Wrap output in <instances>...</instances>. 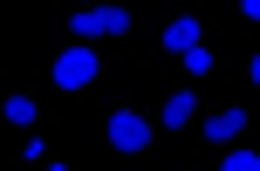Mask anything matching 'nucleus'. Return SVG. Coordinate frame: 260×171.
Here are the masks:
<instances>
[{"label": "nucleus", "mask_w": 260, "mask_h": 171, "mask_svg": "<svg viewBox=\"0 0 260 171\" xmlns=\"http://www.w3.org/2000/svg\"><path fill=\"white\" fill-rule=\"evenodd\" d=\"M247 82H253V89H260V48L247 55Z\"/></svg>", "instance_id": "13"}, {"label": "nucleus", "mask_w": 260, "mask_h": 171, "mask_svg": "<svg viewBox=\"0 0 260 171\" xmlns=\"http://www.w3.org/2000/svg\"><path fill=\"white\" fill-rule=\"evenodd\" d=\"M178 171H192V164H178Z\"/></svg>", "instance_id": "14"}, {"label": "nucleus", "mask_w": 260, "mask_h": 171, "mask_svg": "<svg viewBox=\"0 0 260 171\" xmlns=\"http://www.w3.org/2000/svg\"><path fill=\"white\" fill-rule=\"evenodd\" d=\"M103 35H130V7H103Z\"/></svg>", "instance_id": "10"}, {"label": "nucleus", "mask_w": 260, "mask_h": 171, "mask_svg": "<svg viewBox=\"0 0 260 171\" xmlns=\"http://www.w3.org/2000/svg\"><path fill=\"white\" fill-rule=\"evenodd\" d=\"M0 117H7L14 130H35V117H41V103H35V96H7V103H0Z\"/></svg>", "instance_id": "7"}, {"label": "nucleus", "mask_w": 260, "mask_h": 171, "mask_svg": "<svg viewBox=\"0 0 260 171\" xmlns=\"http://www.w3.org/2000/svg\"><path fill=\"white\" fill-rule=\"evenodd\" d=\"M247 110L240 103H226V110H212V117H199V137H206L212 151H233V144H247Z\"/></svg>", "instance_id": "3"}, {"label": "nucleus", "mask_w": 260, "mask_h": 171, "mask_svg": "<svg viewBox=\"0 0 260 171\" xmlns=\"http://www.w3.org/2000/svg\"><path fill=\"white\" fill-rule=\"evenodd\" d=\"M69 41L96 48V41H103V7H76V14H69Z\"/></svg>", "instance_id": "6"}, {"label": "nucleus", "mask_w": 260, "mask_h": 171, "mask_svg": "<svg viewBox=\"0 0 260 171\" xmlns=\"http://www.w3.org/2000/svg\"><path fill=\"white\" fill-rule=\"evenodd\" d=\"M219 171H260V151H253V144H233V151H219Z\"/></svg>", "instance_id": "8"}, {"label": "nucleus", "mask_w": 260, "mask_h": 171, "mask_svg": "<svg viewBox=\"0 0 260 171\" xmlns=\"http://www.w3.org/2000/svg\"><path fill=\"white\" fill-rule=\"evenodd\" d=\"M192 123H199V89H192V82H178V89L157 103V130H178V137H185Z\"/></svg>", "instance_id": "4"}, {"label": "nucleus", "mask_w": 260, "mask_h": 171, "mask_svg": "<svg viewBox=\"0 0 260 171\" xmlns=\"http://www.w3.org/2000/svg\"><path fill=\"white\" fill-rule=\"evenodd\" d=\"M157 41H165V55H178V62H185L192 48H206V27H199V14H178V21H165V35H157Z\"/></svg>", "instance_id": "5"}, {"label": "nucleus", "mask_w": 260, "mask_h": 171, "mask_svg": "<svg viewBox=\"0 0 260 171\" xmlns=\"http://www.w3.org/2000/svg\"><path fill=\"white\" fill-rule=\"evenodd\" d=\"M157 137H165V130H157V117H144V110H130V103H117V110L103 117V144L117 151V158H151Z\"/></svg>", "instance_id": "1"}, {"label": "nucleus", "mask_w": 260, "mask_h": 171, "mask_svg": "<svg viewBox=\"0 0 260 171\" xmlns=\"http://www.w3.org/2000/svg\"><path fill=\"white\" fill-rule=\"evenodd\" d=\"M212 69H219V55H212V48H192V55H185V82L212 76Z\"/></svg>", "instance_id": "9"}, {"label": "nucleus", "mask_w": 260, "mask_h": 171, "mask_svg": "<svg viewBox=\"0 0 260 171\" xmlns=\"http://www.w3.org/2000/svg\"><path fill=\"white\" fill-rule=\"evenodd\" d=\"M21 158H27V164H48V137H35V130H27V144H21Z\"/></svg>", "instance_id": "11"}, {"label": "nucleus", "mask_w": 260, "mask_h": 171, "mask_svg": "<svg viewBox=\"0 0 260 171\" xmlns=\"http://www.w3.org/2000/svg\"><path fill=\"white\" fill-rule=\"evenodd\" d=\"M240 21H253V27H260V0H240Z\"/></svg>", "instance_id": "12"}, {"label": "nucleus", "mask_w": 260, "mask_h": 171, "mask_svg": "<svg viewBox=\"0 0 260 171\" xmlns=\"http://www.w3.org/2000/svg\"><path fill=\"white\" fill-rule=\"evenodd\" d=\"M96 76H103V55H96V48H82V41H69V48L48 62V82H55V89H69V96H76V89H89Z\"/></svg>", "instance_id": "2"}]
</instances>
